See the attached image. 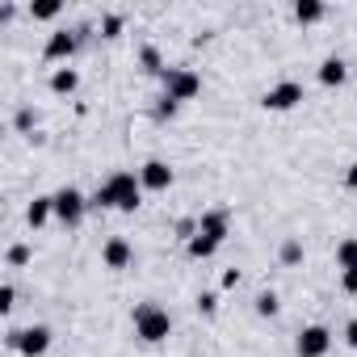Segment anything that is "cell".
Returning <instances> with one entry per match:
<instances>
[{"label":"cell","instance_id":"1","mask_svg":"<svg viewBox=\"0 0 357 357\" xmlns=\"http://www.w3.org/2000/svg\"><path fill=\"white\" fill-rule=\"evenodd\" d=\"M89 206H114V211H122V215H135V211L143 206V185H139V176H135V172H114L109 181L93 194Z\"/></svg>","mask_w":357,"mask_h":357},{"label":"cell","instance_id":"2","mask_svg":"<svg viewBox=\"0 0 357 357\" xmlns=\"http://www.w3.org/2000/svg\"><path fill=\"white\" fill-rule=\"evenodd\" d=\"M168 332H172V319H168L164 307H155V303L135 307V336H139V340L160 344V340H168Z\"/></svg>","mask_w":357,"mask_h":357},{"label":"cell","instance_id":"3","mask_svg":"<svg viewBox=\"0 0 357 357\" xmlns=\"http://www.w3.org/2000/svg\"><path fill=\"white\" fill-rule=\"evenodd\" d=\"M198 93H202L198 72H190V68H168V72H164V97H168V101H190V97H198Z\"/></svg>","mask_w":357,"mask_h":357},{"label":"cell","instance_id":"4","mask_svg":"<svg viewBox=\"0 0 357 357\" xmlns=\"http://www.w3.org/2000/svg\"><path fill=\"white\" fill-rule=\"evenodd\" d=\"M9 344L26 357H43L51 349V328L47 324H34V328H13L9 332Z\"/></svg>","mask_w":357,"mask_h":357},{"label":"cell","instance_id":"5","mask_svg":"<svg viewBox=\"0 0 357 357\" xmlns=\"http://www.w3.org/2000/svg\"><path fill=\"white\" fill-rule=\"evenodd\" d=\"M298 101H303V84H298V80H282V84H273V89L261 97V105L273 109V114H286V109H294Z\"/></svg>","mask_w":357,"mask_h":357},{"label":"cell","instance_id":"6","mask_svg":"<svg viewBox=\"0 0 357 357\" xmlns=\"http://www.w3.org/2000/svg\"><path fill=\"white\" fill-rule=\"evenodd\" d=\"M84 211H89V202H84V194H80V190H72V185H63V190L55 194V215H59V223H68V227H76V223L84 219Z\"/></svg>","mask_w":357,"mask_h":357},{"label":"cell","instance_id":"7","mask_svg":"<svg viewBox=\"0 0 357 357\" xmlns=\"http://www.w3.org/2000/svg\"><path fill=\"white\" fill-rule=\"evenodd\" d=\"M328 349H332V332H328L324 324H311V328L298 332V344H294L298 357H324Z\"/></svg>","mask_w":357,"mask_h":357},{"label":"cell","instance_id":"8","mask_svg":"<svg viewBox=\"0 0 357 357\" xmlns=\"http://www.w3.org/2000/svg\"><path fill=\"white\" fill-rule=\"evenodd\" d=\"M198 240H206L211 248H219L223 240H227V211H206L202 219H198V231H194Z\"/></svg>","mask_w":357,"mask_h":357},{"label":"cell","instance_id":"9","mask_svg":"<svg viewBox=\"0 0 357 357\" xmlns=\"http://www.w3.org/2000/svg\"><path fill=\"white\" fill-rule=\"evenodd\" d=\"M139 185L151 190V194H164V190L172 185V168H168L164 160H147V164L139 168Z\"/></svg>","mask_w":357,"mask_h":357},{"label":"cell","instance_id":"10","mask_svg":"<svg viewBox=\"0 0 357 357\" xmlns=\"http://www.w3.org/2000/svg\"><path fill=\"white\" fill-rule=\"evenodd\" d=\"M130 244L122 240V236H114V240H105V248H101V261H105V269H126L130 265Z\"/></svg>","mask_w":357,"mask_h":357},{"label":"cell","instance_id":"11","mask_svg":"<svg viewBox=\"0 0 357 357\" xmlns=\"http://www.w3.org/2000/svg\"><path fill=\"white\" fill-rule=\"evenodd\" d=\"M344 76H349V63H344L340 55H328V59L319 63V84H328V89H340V84H344Z\"/></svg>","mask_w":357,"mask_h":357},{"label":"cell","instance_id":"12","mask_svg":"<svg viewBox=\"0 0 357 357\" xmlns=\"http://www.w3.org/2000/svg\"><path fill=\"white\" fill-rule=\"evenodd\" d=\"M72 51H76V34L59 30V34H51V38H47V51H43V55H47V59H68Z\"/></svg>","mask_w":357,"mask_h":357},{"label":"cell","instance_id":"13","mask_svg":"<svg viewBox=\"0 0 357 357\" xmlns=\"http://www.w3.org/2000/svg\"><path fill=\"white\" fill-rule=\"evenodd\" d=\"M76 89H80V72H76V68H55V72H51V93L68 97V93H76Z\"/></svg>","mask_w":357,"mask_h":357},{"label":"cell","instance_id":"14","mask_svg":"<svg viewBox=\"0 0 357 357\" xmlns=\"http://www.w3.org/2000/svg\"><path fill=\"white\" fill-rule=\"evenodd\" d=\"M51 215H55V198H34L30 211H26V223H30V227H43Z\"/></svg>","mask_w":357,"mask_h":357},{"label":"cell","instance_id":"15","mask_svg":"<svg viewBox=\"0 0 357 357\" xmlns=\"http://www.w3.org/2000/svg\"><path fill=\"white\" fill-rule=\"evenodd\" d=\"M324 13H328V9L319 5V0H298V5H294V22H298V26H315Z\"/></svg>","mask_w":357,"mask_h":357},{"label":"cell","instance_id":"16","mask_svg":"<svg viewBox=\"0 0 357 357\" xmlns=\"http://www.w3.org/2000/svg\"><path fill=\"white\" fill-rule=\"evenodd\" d=\"M336 265H340V273L344 269H357V236H349V240L336 244Z\"/></svg>","mask_w":357,"mask_h":357},{"label":"cell","instance_id":"17","mask_svg":"<svg viewBox=\"0 0 357 357\" xmlns=\"http://www.w3.org/2000/svg\"><path fill=\"white\" fill-rule=\"evenodd\" d=\"M30 13H34L38 22H51V17L63 13V5H59V0H43V5H30Z\"/></svg>","mask_w":357,"mask_h":357},{"label":"cell","instance_id":"18","mask_svg":"<svg viewBox=\"0 0 357 357\" xmlns=\"http://www.w3.org/2000/svg\"><path fill=\"white\" fill-rule=\"evenodd\" d=\"M278 307H282V303H278L273 290H261V294H257V315H278Z\"/></svg>","mask_w":357,"mask_h":357},{"label":"cell","instance_id":"19","mask_svg":"<svg viewBox=\"0 0 357 357\" xmlns=\"http://www.w3.org/2000/svg\"><path fill=\"white\" fill-rule=\"evenodd\" d=\"M139 63H143V72H164V63H160V51H155V47H143V51H139Z\"/></svg>","mask_w":357,"mask_h":357},{"label":"cell","instance_id":"20","mask_svg":"<svg viewBox=\"0 0 357 357\" xmlns=\"http://www.w3.org/2000/svg\"><path fill=\"white\" fill-rule=\"evenodd\" d=\"M282 261H286V265H298V261H303V244H298V240H286V244H282Z\"/></svg>","mask_w":357,"mask_h":357},{"label":"cell","instance_id":"21","mask_svg":"<svg viewBox=\"0 0 357 357\" xmlns=\"http://www.w3.org/2000/svg\"><path fill=\"white\" fill-rule=\"evenodd\" d=\"M13 307H17V290L5 282V286H0V311H13Z\"/></svg>","mask_w":357,"mask_h":357},{"label":"cell","instance_id":"22","mask_svg":"<svg viewBox=\"0 0 357 357\" xmlns=\"http://www.w3.org/2000/svg\"><path fill=\"white\" fill-rule=\"evenodd\" d=\"M26 261H30V248H26V244H13V248H9V265H13V269H22Z\"/></svg>","mask_w":357,"mask_h":357},{"label":"cell","instance_id":"23","mask_svg":"<svg viewBox=\"0 0 357 357\" xmlns=\"http://www.w3.org/2000/svg\"><path fill=\"white\" fill-rule=\"evenodd\" d=\"M101 30H105V38H114V34L122 30V17H118V13H109V17L101 22Z\"/></svg>","mask_w":357,"mask_h":357},{"label":"cell","instance_id":"24","mask_svg":"<svg viewBox=\"0 0 357 357\" xmlns=\"http://www.w3.org/2000/svg\"><path fill=\"white\" fill-rule=\"evenodd\" d=\"M215 307H219L215 294H198V311H202V315H215Z\"/></svg>","mask_w":357,"mask_h":357},{"label":"cell","instance_id":"25","mask_svg":"<svg viewBox=\"0 0 357 357\" xmlns=\"http://www.w3.org/2000/svg\"><path fill=\"white\" fill-rule=\"evenodd\" d=\"M340 286H344V294H357V269H344L340 273Z\"/></svg>","mask_w":357,"mask_h":357},{"label":"cell","instance_id":"26","mask_svg":"<svg viewBox=\"0 0 357 357\" xmlns=\"http://www.w3.org/2000/svg\"><path fill=\"white\" fill-rule=\"evenodd\" d=\"M344 344H349V349H357V319H349V324H344Z\"/></svg>","mask_w":357,"mask_h":357},{"label":"cell","instance_id":"27","mask_svg":"<svg viewBox=\"0 0 357 357\" xmlns=\"http://www.w3.org/2000/svg\"><path fill=\"white\" fill-rule=\"evenodd\" d=\"M344 185H349V190H357V164H349V172H344Z\"/></svg>","mask_w":357,"mask_h":357}]
</instances>
